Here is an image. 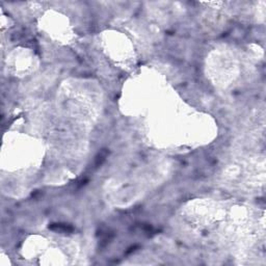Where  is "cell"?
Wrapping results in <instances>:
<instances>
[{"label":"cell","mask_w":266,"mask_h":266,"mask_svg":"<svg viewBox=\"0 0 266 266\" xmlns=\"http://www.w3.org/2000/svg\"><path fill=\"white\" fill-rule=\"evenodd\" d=\"M106 157H107V151H106V150H103V151H102L96 158V165L97 166L101 165L102 162L106 159Z\"/></svg>","instance_id":"cell-1"},{"label":"cell","mask_w":266,"mask_h":266,"mask_svg":"<svg viewBox=\"0 0 266 266\" xmlns=\"http://www.w3.org/2000/svg\"><path fill=\"white\" fill-rule=\"evenodd\" d=\"M51 229L56 230V231H64V232H70V231L73 230L71 227H67V226L60 225V224H56V225L51 226Z\"/></svg>","instance_id":"cell-2"}]
</instances>
